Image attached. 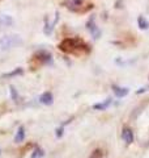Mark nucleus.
<instances>
[{
	"mask_svg": "<svg viewBox=\"0 0 149 158\" xmlns=\"http://www.w3.org/2000/svg\"><path fill=\"white\" fill-rule=\"evenodd\" d=\"M24 138H25V129H24V127H20L17 133H16V137H14V141L16 142H22Z\"/></svg>",
	"mask_w": 149,
	"mask_h": 158,
	"instance_id": "12",
	"label": "nucleus"
},
{
	"mask_svg": "<svg viewBox=\"0 0 149 158\" xmlns=\"http://www.w3.org/2000/svg\"><path fill=\"white\" fill-rule=\"evenodd\" d=\"M22 38L20 37V34L14 33H8L0 37V50L2 52H9L13 48H17L18 45H21Z\"/></svg>",
	"mask_w": 149,
	"mask_h": 158,
	"instance_id": "2",
	"label": "nucleus"
},
{
	"mask_svg": "<svg viewBox=\"0 0 149 158\" xmlns=\"http://www.w3.org/2000/svg\"><path fill=\"white\" fill-rule=\"evenodd\" d=\"M14 24V20L11 15H0V31L12 28Z\"/></svg>",
	"mask_w": 149,
	"mask_h": 158,
	"instance_id": "4",
	"label": "nucleus"
},
{
	"mask_svg": "<svg viewBox=\"0 0 149 158\" xmlns=\"http://www.w3.org/2000/svg\"><path fill=\"white\" fill-rule=\"evenodd\" d=\"M113 91L117 95V98H124V96L128 95V92H130L128 88H126V87H118V86H113Z\"/></svg>",
	"mask_w": 149,
	"mask_h": 158,
	"instance_id": "7",
	"label": "nucleus"
},
{
	"mask_svg": "<svg viewBox=\"0 0 149 158\" xmlns=\"http://www.w3.org/2000/svg\"><path fill=\"white\" fill-rule=\"evenodd\" d=\"M21 73H22V70H21V69H17L16 71L8 73V74H4V77H6V78H8V77H13V75H17V74H21Z\"/></svg>",
	"mask_w": 149,
	"mask_h": 158,
	"instance_id": "16",
	"label": "nucleus"
},
{
	"mask_svg": "<svg viewBox=\"0 0 149 158\" xmlns=\"http://www.w3.org/2000/svg\"><path fill=\"white\" fill-rule=\"evenodd\" d=\"M122 138H123V141L126 142L127 145L132 144L133 142V132H132L131 128H128V127L123 128L122 129Z\"/></svg>",
	"mask_w": 149,
	"mask_h": 158,
	"instance_id": "6",
	"label": "nucleus"
},
{
	"mask_svg": "<svg viewBox=\"0 0 149 158\" xmlns=\"http://www.w3.org/2000/svg\"><path fill=\"white\" fill-rule=\"evenodd\" d=\"M64 6L72 12H85L88 9L84 7L82 0H64Z\"/></svg>",
	"mask_w": 149,
	"mask_h": 158,
	"instance_id": "3",
	"label": "nucleus"
},
{
	"mask_svg": "<svg viewBox=\"0 0 149 158\" xmlns=\"http://www.w3.org/2000/svg\"><path fill=\"white\" fill-rule=\"evenodd\" d=\"M59 49L66 53H82V50L85 53L89 52L88 46L77 38H66L64 41L60 42Z\"/></svg>",
	"mask_w": 149,
	"mask_h": 158,
	"instance_id": "1",
	"label": "nucleus"
},
{
	"mask_svg": "<svg viewBox=\"0 0 149 158\" xmlns=\"http://www.w3.org/2000/svg\"><path fill=\"white\" fill-rule=\"evenodd\" d=\"M39 102H41L42 104H46V106L52 104V102H54L52 94L51 92H44V94H42L41 98H39Z\"/></svg>",
	"mask_w": 149,
	"mask_h": 158,
	"instance_id": "8",
	"label": "nucleus"
},
{
	"mask_svg": "<svg viewBox=\"0 0 149 158\" xmlns=\"http://www.w3.org/2000/svg\"><path fill=\"white\" fill-rule=\"evenodd\" d=\"M111 98H109V99H106L103 103H99V104H94L93 106V108L94 110H98V111H103V110H106V108H109L110 107V104H111Z\"/></svg>",
	"mask_w": 149,
	"mask_h": 158,
	"instance_id": "9",
	"label": "nucleus"
},
{
	"mask_svg": "<svg viewBox=\"0 0 149 158\" xmlns=\"http://www.w3.org/2000/svg\"><path fill=\"white\" fill-rule=\"evenodd\" d=\"M9 88H11V95H12V99H13V100H17V99H18V95H17L16 88H14L13 86H11Z\"/></svg>",
	"mask_w": 149,
	"mask_h": 158,
	"instance_id": "15",
	"label": "nucleus"
},
{
	"mask_svg": "<svg viewBox=\"0 0 149 158\" xmlns=\"http://www.w3.org/2000/svg\"><path fill=\"white\" fill-rule=\"evenodd\" d=\"M44 156V153H43V150L41 149V148H37L36 150H34V153L32 154V158H42Z\"/></svg>",
	"mask_w": 149,
	"mask_h": 158,
	"instance_id": "13",
	"label": "nucleus"
},
{
	"mask_svg": "<svg viewBox=\"0 0 149 158\" xmlns=\"http://www.w3.org/2000/svg\"><path fill=\"white\" fill-rule=\"evenodd\" d=\"M56 21H58V13H56V17H55V20H54L52 23H48V20L46 19V21H44V33H46V34H51L52 28L56 24Z\"/></svg>",
	"mask_w": 149,
	"mask_h": 158,
	"instance_id": "10",
	"label": "nucleus"
},
{
	"mask_svg": "<svg viewBox=\"0 0 149 158\" xmlns=\"http://www.w3.org/2000/svg\"><path fill=\"white\" fill-rule=\"evenodd\" d=\"M89 158H102V150L96 149V150H94L92 154H90V157H89Z\"/></svg>",
	"mask_w": 149,
	"mask_h": 158,
	"instance_id": "14",
	"label": "nucleus"
},
{
	"mask_svg": "<svg viewBox=\"0 0 149 158\" xmlns=\"http://www.w3.org/2000/svg\"><path fill=\"white\" fill-rule=\"evenodd\" d=\"M86 28H88V31L90 32L92 37H93L94 40H98V38H99V36H101V32H99V29H98V27H97L94 17L89 19V21L86 23Z\"/></svg>",
	"mask_w": 149,
	"mask_h": 158,
	"instance_id": "5",
	"label": "nucleus"
},
{
	"mask_svg": "<svg viewBox=\"0 0 149 158\" xmlns=\"http://www.w3.org/2000/svg\"><path fill=\"white\" fill-rule=\"evenodd\" d=\"M137 24H139V28L140 29H148L149 28V21L144 16H139Z\"/></svg>",
	"mask_w": 149,
	"mask_h": 158,
	"instance_id": "11",
	"label": "nucleus"
}]
</instances>
